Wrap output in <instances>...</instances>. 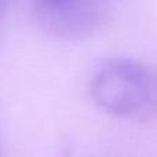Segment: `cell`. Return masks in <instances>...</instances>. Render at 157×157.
<instances>
[{"label": "cell", "instance_id": "cell-1", "mask_svg": "<svg viewBox=\"0 0 157 157\" xmlns=\"http://www.w3.org/2000/svg\"><path fill=\"white\" fill-rule=\"evenodd\" d=\"M94 103L105 113L128 121L157 119V65L128 58L112 59L90 83Z\"/></svg>", "mask_w": 157, "mask_h": 157}, {"label": "cell", "instance_id": "cell-2", "mask_svg": "<svg viewBox=\"0 0 157 157\" xmlns=\"http://www.w3.org/2000/svg\"><path fill=\"white\" fill-rule=\"evenodd\" d=\"M40 25L65 39L86 37L95 33L109 15V0H65L59 4L35 6Z\"/></svg>", "mask_w": 157, "mask_h": 157}, {"label": "cell", "instance_id": "cell-3", "mask_svg": "<svg viewBox=\"0 0 157 157\" xmlns=\"http://www.w3.org/2000/svg\"><path fill=\"white\" fill-rule=\"evenodd\" d=\"M61 2H65V0H36V6H41V7H48V6L59 4Z\"/></svg>", "mask_w": 157, "mask_h": 157}, {"label": "cell", "instance_id": "cell-4", "mask_svg": "<svg viewBox=\"0 0 157 157\" xmlns=\"http://www.w3.org/2000/svg\"><path fill=\"white\" fill-rule=\"evenodd\" d=\"M11 2H13V0H0V13L7 14V10H8V7H10Z\"/></svg>", "mask_w": 157, "mask_h": 157}, {"label": "cell", "instance_id": "cell-5", "mask_svg": "<svg viewBox=\"0 0 157 157\" xmlns=\"http://www.w3.org/2000/svg\"><path fill=\"white\" fill-rule=\"evenodd\" d=\"M4 17H6V14L0 13V46H2V39H3V29H4Z\"/></svg>", "mask_w": 157, "mask_h": 157}]
</instances>
